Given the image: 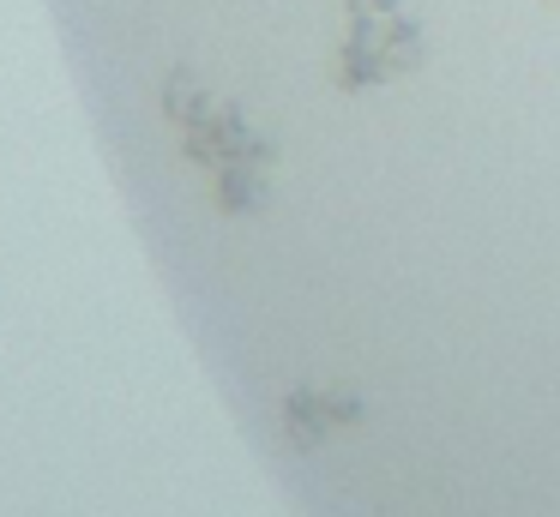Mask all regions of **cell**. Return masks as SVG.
<instances>
[{
  "label": "cell",
  "instance_id": "cell-4",
  "mask_svg": "<svg viewBox=\"0 0 560 517\" xmlns=\"http://www.w3.org/2000/svg\"><path fill=\"white\" fill-rule=\"evenodd\" d=\"M555 7H560V0H555Z\"/></svg>",
  "mask_w": 560,
  "mask_h": 517
},
{
  "label": "cell",
  "instance_id": "cell-2",
  "mask_svg": "<svg viewBox=\"0 0 560 517\" xmlns=\"http://www.w3.org/2000/svg\"><path fill=\"white\" fill-rule=\"evenodd\" d=\"M338 48H331V91L374 96L416 79L428 67V24L410 0H338Z\"/></svg>",
  "mask_w": 560,
  "mask_h": 517
},
{
  "label": "cell",
  "instance_id": "cell-3",
  "mask_svg": "<svg viewBox=\"0 0 560 517\" xmlns=\"http://www.w3.org/2000/svg\"><path fill=\"white\" fill-rule=\"evenodd\" d=\"M368 421V397L355 385L338 379H295L290 391L278 397V433L290 451H326L343 433H355Z\"/></svg>",
  "mask_w": 560,
  "mask_h": 517
},
{
  "label": "cell",
  "instance_id": "cell-1",
  "mask_svg": "<svg viewBox=\"0 0 560 517\" xmlns=\"http://www.w3.org/2000/svg\"><path fill=\"white\" fill-rule=\"evenodd\" d=\"M158 108L175 127L182 156L206 175V199L218 216L247 223L278 192V139L235 96L206 84L194 67H170L158 84Z\"/></svg>",
  "mask_w": 560,
  "mask_h": 517
}]
</instances>
